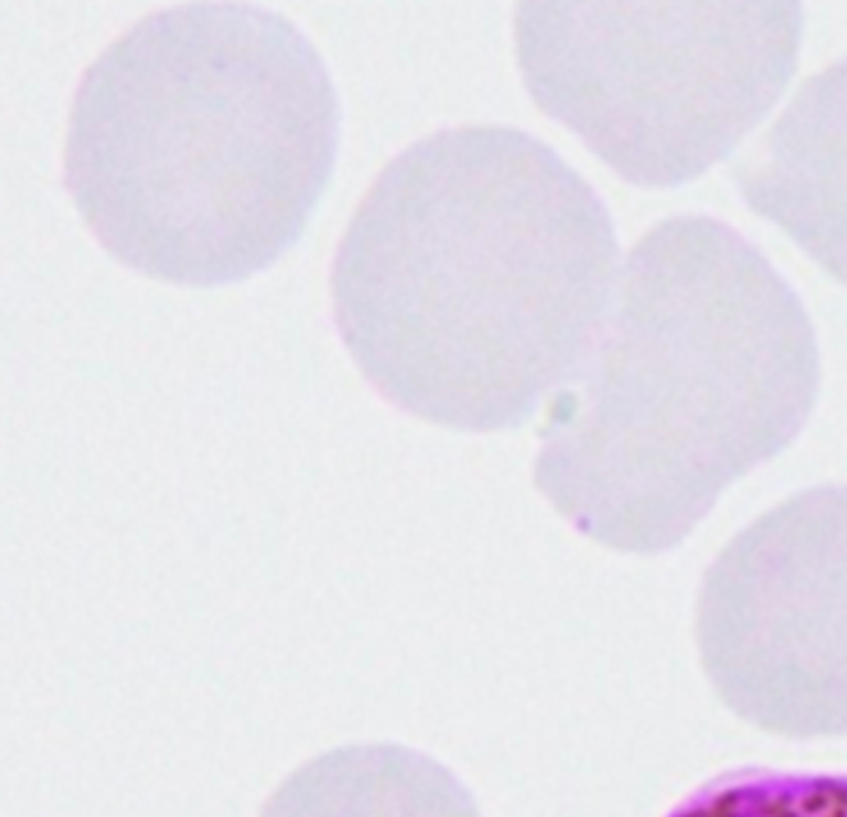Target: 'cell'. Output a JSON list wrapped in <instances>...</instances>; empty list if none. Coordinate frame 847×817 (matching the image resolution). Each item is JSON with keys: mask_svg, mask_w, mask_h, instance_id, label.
Segmentation results:
<instances>
[{"mask_svg": "<svg viewBox=\"0 0 847 817\" xmlns=\"http://www.w3.org/2000/svg\"><path fill=\"white\" fill-rule=\"evenodd\" d=\"M664 817H847V770H726Z\"/></svg>", "mask_w": 847, "mask_h": 817, "instance_id": "ba28073f", "label": "cell"}, {"mask_svg": "<svg viewBox=\"0 0 847 817\" xmlns=\"http://www.w3.org/2000/svg\"><path fill=\"white\" fill-rule=\"evenodd\" d=\"M693 629L708 683L743 723L847 738V482L785 497L728 539Z\"/></svg>", "mask_w": 847, "mask_h": 817, "instance_id": "5b68a950", "label": "cell"}, {"mask_svg": "<svg viewBox=\"0 0 847 817\" xmlns=\"http://www.w3.org/2000/svg\"><path fill=\"white\" fill-rule=\"evenodd\" d=\"M341 142L336 87L279 10H154L92 63L65 179L115 259L182 286L236 284L304 234Z\"/></svg>", "mask_w": 847, "mask_h": 817, "instance_id": "3957f363", "label": "cell"}, {"mask_svg": "<svg viewBox=\"0 0 847 817\" xmlns=\"http://www.w3.org/2000/svg\"><path fill=\"white\" fill-rule=\"evenodd\" d=\"M818 385L813 321L768 256L716 217H669L629 249L549 398L535 485L582 537L669 552L803 433Z\"/></svg>", "mask_w": 847, "mask_h": 817, "instance_id": "7a4b0ae2", "label": "cell"}, {"mask_svg": "<svg viewBox=\"0 0 847 817\" xmlns=\"http://www.w3.org/2000/svg\"><path fill=\"white\" fill-rule=\"evenodd\" d=\"M793 0L517 5L522 80L542 112L636 187L706 174L761 125L803 45Z\"/></svg>", "mask_w": 847, "mask_h": 817, "instance_id": "277c9868", "label": "cell"}, {"mask_svg": "<svg viewBox=\"0 0 847 817\" xmlns=\"http://www.w3.org/2000/svg\"><path fill=\"white\" fill-rule=\"evenodd\" d=\"M733 179L758 217L847 286V58L798 87Z\"/></svg>", "mask_w": 847, "mask_h": 817, "instance_id": "8992f818", "label": "cell"}, {"mask_svg": "<svg viewBox=\"0 0 847 817\" xmlns=\"http://www.w3.org/2000/svg\"><path fill=\"white\" fill-rule=\"evenodd\" d=\"M621 269L599 192L530 132L460 125L395 154L331 264L333 326L403 413L517 428L582 366Z\"/></svg>", "mask_w": 847, "mask_h": 817, "instance_id": "6da1fadb", "label": "cell"}, {"mask_svg": "<svg viewBox=\"0 0 847 817\" xmlns=\"http://www.w3.org/2000/svg\"><path fill=\"white\" fill-rule=\"evenodd\" d=\"M259 817H480V810L458 775L430 755L371 743L308 760Z\"/></svg>", "mask_w": 847, "mask_h": 817, "instance_id": "52a82bcc", "label": "cell"}]
</instances>
